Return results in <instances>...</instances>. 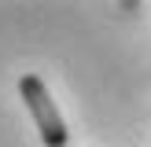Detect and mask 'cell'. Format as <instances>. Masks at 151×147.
<instances>
[{
	"instance_id": "cell-1",
	"label": "cell",
	"mask_w": 151,
	"mask_h": 147,
	"mask_svg": "<svg viewBox=\"0 0 151 147\" xmlns=\"http://www.w3.org/2000/svg\"><path fill=\"white\" fill-rule=\"evenodd\" d=\"M19 96H22V103H26L29 118H33L37 132H41V143L44 147H66L70 132H66L63 114L55 110V99L48 96V85H44L37 74H22L19 77Z\"/></svg>"
}]
</instances>
